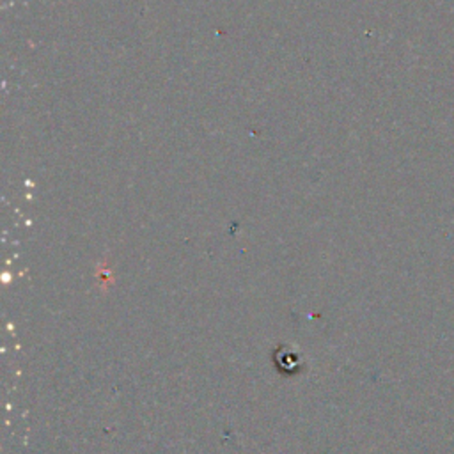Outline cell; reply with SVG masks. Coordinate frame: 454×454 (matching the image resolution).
Returning <instances> with one entry per match:
<instances>
[{
	"instance_id": "1",
	"label": "cell",
	"mask_w": 454,
	"mask_h": 454,
	"mask_svg": "<svg viewBox=\"0 0 454 454\" xmlns=\"http://www.w3.org/2000/svg\"><path fill=\"white\" fill-rule=\"evenodd\" d=\"M273 355H275V366L284 375H295L302 371L300 353L293 352L289 346H279Z\"/></svg>"
}]
</instances>
